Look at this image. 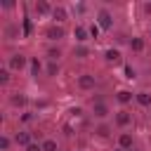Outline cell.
I'll return each instance as SVG.
<instances>
[{"label": "cell", "mask_w": 151, "mask_h": 151, "mask_svg": "<svg viewBox=\"0 0 151 151\" xmlns=\"http://www.w3.org/2000/svg\"><path fill=\"white\" fill-rule=\"evenodd\" d=\"M116 151H123V149H116Z\"/></svg>", "instance_id": "83f0119b"}, {"label": "cell", "mask_w": 151, "mask_h": 151, "mask_svg": "<svg viewBox=\"0 0 151 151\" xmlns=\"http://www.w3.org/2000/svg\"><path fill=\"white\" fill-rule=\"evenodd\" d=\"M109 61H118L120 59V54H118V50H106V54H104Z\"/></svg>", "instance_id": "2e32d148"}, {"label": "cell", "mask_w": 151, "mask_h": 151, "mask_svg": "<svg viewBox=\"0 0 151 151\" xmlns=\"http://www.w3.org/2000/svg\"><path fill=\"white\" fill-rule=\"evenodd\" d=\"M76 54H78V57H87V50H85V47H78Z\"/></svg>", "instance_id": "d4e9b609"}, {"label": "cell", "mask_w": 151, "mask_h": 151, "mask_svg": "<svg viewBox=\"0 0 151 151\" xmlns=\"http://www.w3.org/2000/svg\"><path fill=\"white\" fill-rule=\"evenodd\" d=\"M118 144H120V149H123V151H125V149H130V146H132V134H127V132H125V134H120V137H118Z\"/></svg>", "instance_id": "8992f818"}, {"label": "cell", "mask_w": 151, "mask_h": 151, "mask_svg": "<svg viewBox=\"0 0 151 151\" xmlns=\"http://www.w3.org/2000/svg\"><path fill=\"white\" fill-rule=\"evenodd\" d=\"M137 101H139L142 106H149V104H151V94H149V92H139V94H137Z\"/></svg>", "instance_id": "8fae6325"}, {"label": "cell", "mask_w": 151, "mask_h": 151, "mask_svg": "<svg viewBox=\"0 0 151 151\" xmlns=\"http://www.w3.org/2000/svg\"><path fill=\"white\" fill-rule=\"evenodd\" d=\"M45 35H47L50 40H61V38H64V28H61V26H50V28L45 31Z\"/></svg>", "instance_id": "7a4b0ae2"}, {"label": "cell", "mask_w": 151, "mask_h": 151, "mask_svg": "<svg viewBox=\"0 0 151 151\" xmlns=\"http://www.w3.org/2000/svg\"><path fill=\"white\" fill-rule=\"evenodd\" d=\"M7 80H9V71L2 68V71H0V83H7Z\"/></svg>", "instance_id": "ffe728a7"}, {"label": "cell", "mask_w": 151, "mask_h": 151, "mask_svg": "<svg viewBox=\"0 0 151 151\" xmlns=\"http://www.w3.org/2000/svg\"><path fill=\"white\" fill-rule=\"evenodd\" d=\"M87 33H90V31H87L85 26H76V31H73V35H76L78 42H85V40H87Z\"/></svg>", "instance_id": "5b68a950"}, {"label": "cell", "mask_w": 151, "mask_h": 151, "mask_svg": "<svg viewBox=\"0 0 151 151\" xmlns=\"http://www.w3.org/2000/svg\"><path fill=\"white\" fill-rule=\"evenodd\" d=\"M97 134H101V137H106V134H109V127H106V125H101V127L97 130Z\"/></svg>", "instance_id": "cb8c5ba5"}, {"label": "cell", "mask_w": 151, "mask_h": 151, "mask_svg": "<svg viewBox=\"0 0 151 151\" xmlns=\"http://www.w3.org/2000/svg\"><path fill=\"white\" fill-rule=\"evenodd\" d=\"M31 68H33V73L38 76V71H40V61H38V59H33V61H31Z\"/></svg>", "instance_id": "44dd1931"}, {"label": "cell", "mask_w": 151, "mask_h": 151, "mask_svg": "<svg viewBox=\"0 0 151 151\" xmlns=\"http://www.w3.org/2000/svg\"><path fill=\"white\" fill-rule=\"evenodd\" d=\"M47 73H50V76H57V73H59V66H57V64L52 61V64L47 66Z\"/></svg>", "instance_id": "ac0fdd59"}, {"label": "cell", "mask_w": 151, "mask_h": 151, "mask_svg": "<svg viewBox=\"0 0 151 151\" xmlns=\"http://www.w3.org/2000/svg\"><path fill=\"white\" fill-rule=\"evenodd\" d=\"M97 19H99V26H101V28H111V26H113V17H111L109 9H99Z\"/></svg>", "instance_id": "6da1fadb"}, {"label": "cell", "mask_w": 151, "mask_h": 151, "mask_svg": "<svg viewBox=\"0 0 151 151\" xmlns=\"http://www.w3.org/2000/svg\"><path fill=\"white\" fill-rule=\"evenodd\" d=\"M26 151H42V146H35V144H31V146H26Z\"/></svg>", "instance_id": "484cf974"}, {"label": "cell", "mask_w": 151, "mask_h": 151, "mask_svg": "<svg viewBox=\"0 0 151 151\" xmlns=\"http://www.w3.org/2000/svg\"><path fill=\"white\" fill-rule=\"evenodd\" d=\"M106 113H109V109H106V104H101V101H97V104H94V116H97V118H104Z\"/></svg>", "instance_id": "52a82bcc"}, {"label": "cell", "mask_w": 151, "mask_h": 151, "mask_svg": "<svg viewBox=\"0 0 151 151\" xmlns=\"http://www.w3.org/2000/svg\"><path fill=\"white\" fill-rule=\"evenodd\" d=\"M130 99H132V94H130L127 90H120V92H118V101H120V104H127Z\"/></svg>", "instance_id": "5bb4252c"}, {"label": "cell", "mask_w": 151, "mask_h": 151, "mask_svg": "<svg viewBox=\"0 0 151 151\" xmlns=\"http://www.w3.org/2000/svg\"><path fill=\"white\" fill-rule=\"evenodd\" d=\"M12 104H14V106H24V104H26V97H24V94H14V97H12Z\"/></svg>", "instance_id": "e0dca14e"}, {"label": "cell", "mask_w": 151, "mask_h": 151, "mask_svg": "<svg viewBox=\"0 0 151 151\" xmlns=\"http://www.w3.org/2000/svg\"><path fill=\"white\" fill-rule=\"evenodd\" d=\"M52 17H54L57 21H64V19H66V9H64V7H54V9H52Z\"/></svg>", "instance_id": "9c48e42d"}, {"label": "cell", "mask_w": 151, "mask_h": 151, "mask_svg": "<svg viewBox=\"0 0 151 151\" xmlns=\"http://www.w3.org/2000/svg\"><path fill=\"white\" fill-rule=\"evenodd\" d=\"M144 9H146V12H151V2H149V5H144Z\"/></svg>", "instance_id": "4316f807"}, {"label": "cell", "mask_w": 151, "mask_h": 151, "mask_svg": "<svg viewBox=\"0 0 151 151\" xmlns=\"http://www.w3.org/2000/svg\"><path fill=\"white\" fill-rule=\"evenodd\" d=\"M42 151H57V142L54 139H45L42 142Z\"/></svg>", "instance_id": "9a60e30c"}, {"label": "cell", "mask_w": 151, "mask_h": 151, "mask_svg": "<svg viewBox=\"0 0 151 151\" xmlns=\"http://www.w3.org/2000/svg\"><path fill=\"white\" fill-rule=\"evenodd\" d=\"M116 123H118V125H127V123H130V113H125V111H120V113L116 116Z\"/></svg>", "instance_id": "7c38bea8"}, {"label": "cell", "mask_w": 151, "mask_h": 151, "mask_svg": "<svg viewBox=\"0 0 151 151\" xmlns=\"http://www.w3.org/2000/svg\"><path fill=\"white\" fill-rule=\"evenodd\" d=\"M47 54H50V59H52V61H57V59H59V50H57V47H52Z\"/></svg>", "instance_id": "d6986e66"}, {"label": "cell", "mask_w": 151, "mask_h": 151, "mask_svg": "<svg viewBox=\"0 0 151 151\" xmlns=\"http://www.w3.org/2000/svg\"><path fill=\"white\" fill-rule=\"evenodd\" d=\"M130 47H132L134 52H142V50H144V40H142V38H132V40H130Z\"/></svg>", "instance_id": "30bf717a"}, {"label": "cell", "mask_w": 151, "mask_h": 151, "mask_svg": "<svg viewBox=\"0 0 151 151\" xmlns=\"http://www.w3.org/2000/svg\"><path fill=\"white\" fill-rule=\"evenodd\" d=\"M35 12H38V14H47V12H52V7L40 0V2H35Z\"/></svg>", "instance_id": "ba28073f"}, {"label": "cell", "mask_w": 151, "mask_h": 151, "mask_svg": "<svg viewBox=\"0 0 151 151\" xmlns=\"http://www.w3.org/2000/svg\"><path fill=\"white\" fill-rule=\"evenodd\" d=\"M0 149H2V151H7V149H9V139H7V137H2V139H0Z\"/></svg>", "instance_id": "7402d4cb"}, {"label": "cell", "mask_w": 151, "mask_h": 151, "mask_svg": "<svg viewBox=\"0 0 151 151\" xmlns=\"http://www.w3.org/2000/svg\"><path fill=\"white\" fill-rule=\"evenodd\" d=\"M9 66H12L14 71H21V68L26 66V57H24V54H12V59H9Z\"/></svg>", "instance_id": "3957f363"}, {"label": "cell", "mask_w": 151, "mask_h": 151, "mask_svg": "<svg viewBox=\"0 0 151 151\" xmlns=\"http://www.w3.org/2000/svg\"><path fill=\"white\" fill-rule=\"evenodd\" d=\"M90 35H94V38L99 35V26H97V24H94V26H90Z\"/></svg>", "instance_id": "603a6c76"}, {"label": "cell", "mask_w": 151, "mask_h": 151, "mask_svg": "<svg viewBox=\"0 0 151 151\" xmlns=\"http://www.w3.org/2000/svg\"><path fill=\"white\" fill-rule=\"evenodd\" d=\"M78 85H80L83 90H92V87H94V76H90V73L80 76V78H78Z\"/></svg>", "instance_id": "277c9868"}, {"label": "cell", "mask_w": 151, "mask_h": 151, "mask_svg": "<svg viewBox=\"0 0 151 151\" xmlns=\"http://www.w3.org/2000/svg\"><path fill=\"white\" fill-rule=\"evenodd\" d=\"M17 144H21V146H31V137H28L26 132H21V134H17Z\"/></svg>", "instance_id": "4fadbf2b"}]
</instances>
